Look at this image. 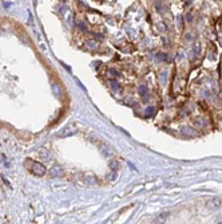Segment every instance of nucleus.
Returning <instances> with one entry per match:
<instances>
[{
  "label": "nucleus",
  "mask_w": 222,
  "mask_h": 224,
  "mask_svg": "<svg viewBox=\"0 0 222 224\" xmlns=\"http://www.w3.org/2000/svg\"><path fill=\"white\" fill-rule=\"evenodd\" d=\"M186 20H187V21H192V20H193V15H192V14H187V15H186Z\"/></svg>",
  "instance_id": "8"
},
{
  "label": "nucleus",
  "mask_w": 222,
  "mask_h": 224,
  "mask_svg": "<svg viewBox=\"0 0 222 224\" xmlns=\"http://www.w3.org/2000/svg\"><path fill=\"white\" fill-rule=\"evenodd\" d=\"M50 175H51L52 177L62 176V175H63V169H62L60 166H54V168H51V170H50Z\"/></svg>",
  "instance_id": "3"
},
{
  "label": "nucleus",
  "mask_w": 222,
  "mask_h": 224,
  "mask_svg": "<svg viewBox=\"0 0 222 224\" xmlns=\"http://www.w3.org/2000/svg\"><path fill=\"white\" fill-rule=\"evenodd\" d=\"M220 204H221L220 199H211V200L208 203V207L210 208V209H215V208L220 207Z\"/></svg>",
  "instance_id": "4"
},
{
  "label": "nucleus",
  "mask_w": 222,
  "mask_h": 224,
  "mask_svg": "<svg viewBox=\"0 0 222 224\" xmlns=\"http://www.w3.org/2000/svg\"><path fill=\"white\" fill-rule=\"evenodd\" d=\"M110 75H114V77H116V75H118V74H116V73H115V71H114V70H111V71H110Z\"/></svg>",
  "instance_id": "9"
},
{
  "label": "nucleus",
  "mask_w": 222,
  "mask_h": 224,
  "mask_svg": "<svg viewBox=\"0 0 222 224\" xmlns=\"http://www.w3.org/2000/svg\"><path fill=\"white\" fill-rule=\"evenodd\" d=\"M75 133H78V126L75 125V124H70V125L64 126L63 129L60 130L59 133H58V136L62 137V138H64V137H68V136H74Z\"/></svg>",
  "instance_id": "2"
},
{
  "label": "nucleus",
  "mask_w": 222,
  "mask_h": 224,
  "mask_svg": "<svg viewBox=\"0 0 222 224\" xmlns=\"http://www.w3.org/2000/svg\"><path fill=\"white\" fill-rule=\"evenodd\" d=\"M146 91H147V89L144 87V86H141V87H139V93H141L142 95H146V94H147Z\"/></svg>",
  "instance_id": "7"
},
{
  "label": "nucleus",
  "mask_w": 222,
  "mask_h": 224,
  "mask_svg": "<svg viewBox=\"0 0 222 224\" xmlns=\"http://www.w3.org/2000/svg\"><path fill=\"white\" fill-rule=\"evenodd\" d=\"M182 132H183V133H187V134H190L192 137L197 134V133H195V130L190 129V127H183V129H182Z\"/></svg>",
  "instance_id": "6"
},
{
  "label": "nucleus",
  "mask_w": 222,
  "mask_h": 224,
  "mask_svg": "<svg viewBox=\"0 0 222 224\" xmlns=\"http://www.w3.org/2000/svg\"><path fill=\"white\" fill-rule=\"evenodd\" d=\"M24 165L28 168V169H30L35 176H43V175L46 173V168H44V165H43V164H40V163H38V161L26 160Z\"/></svg>",
  "instance_id": "1"
},
{
  "label": "nucleus",
  "mask_w": 222,
  "mask_h": 224,
  "mask_svg": "<svg viewBox=\"0 0 222 224\" xmlns=\"http://www.w3.org/2000/svg\"><path fill=\"white\" fill-rule=\"evenodd\" d=\"M76 26L79 27V28H81L83 32H86V31H87V26H86V23L84 21H82V20H76Z\"/></svg>",
  "instance_id": "5"
}]
</instances>
